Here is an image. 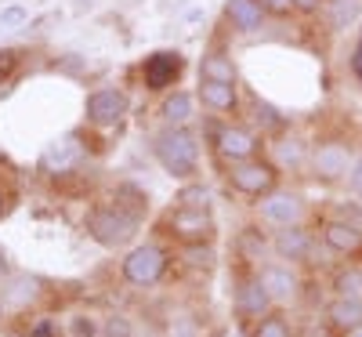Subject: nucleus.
<instances>
[{
	"instance_id": "30",
	"label": "nucleus",
	"mask_w": 362,
	"mask_h": 337,
	"mask_svg": "<svg viewBox=\"0 0 362 337\" xmlns=\"http://www.w3.org/2000/svg\"><path fill=\"white\" fill-rule=\"evenodd\" d=\"M174 203H181V207H196V210H210V189L203 185L199 178L181 181V189L174 193Z\"/></svg>"
},
{
	"instance_id": "7",
	"label": "nucleus",
	"mask_w": 362,
	"mask_h": 337,
	"mask_svg": "<svg viewBox=\"0 0 362 337\" xmlns=\"http://www.w3.org/2000/svg\"><path fill=\"white\" fill-rule=\"evenodd\" d=\"M279 167L272 164L268 156H254V160H243V164H232L225 167V181H228V189L235 196H243V200H264L268 193H276L279 189Z\"/></svg>"
},
{
	"instance_id": "33",
	"label": "nucleus",
	"mask_w": 362,
	"mask_h": 337,
	"mask_svg": "<svg viewBox=\"0 0 362 337\" xmlns=\"http://www.w3.org/2000/svg\"><path fill=\"white\" fill-rule=\"evenodd\" d=\"M69 337H102V323L95 316H87V312H76L69 323H66Z\"/></svg>"
},
{
	"instance_id": "23",
	"label": "nucleus",
	"mask_w": 362,
	"mask_h": 337,
	"mask_svg": "<svg viewBox=\"0 0 362 337\" xmlns=\"http://www.w3.org/2000/svg\"><path fill=\"white\" fill-rule=\"evenodd\" d=\"M199 80H221V84H239V66L235 58L221 47H210L199 58Z\"/></svg>"
},
{
	"instance_id": "24",
	"label": "nucleus",
	"mask_w": 362,
	"mask_h": 337,
	"mask_svg": "<svg viewBox=\"0 0 362 337\" xmlns=\"http://www.w3.org/2000/svg\"><path fill=\"white\" fill-rule=\"evenodd\" d=\"M362 18V0H326L322 4V22L329 33H348Z\"/></svg>"
},
{
	"instance_id": "40",
	"label": "nucleus",
	"mask_w": 362,
	"mask_h": 337,
	"mask_svg": "<svg viewBox=\"0 0 362 337\" xmlns=\"http://www.w3.org/2000/svg\"><path fill=\"white\" fill-rule=\"evenodd\" d=\"M8 207H11V189L4 185V181H0V218L8 214Z\"/></svg>"
},
{
	"instance_id": "18",
	"label": "nucleus",
	"mask_w": 362,
	"mask_h": 337,
	"mask_svg": "<svg viewBox=\"0 0 362 337\" xmlns=\"http://www.w3.org/2000/svg\"><path fill=\"white\" fill-rule=\"evenodd\" d=\"M326 326L334 330V337H351L362 330V301L351 297H329V304L322 309Z\"/></svg>"
},
{
	"instance_id": "44",
	"label": "nucleus",
	"mask_w": 362,
	"mask_h": 337,
	"mask_svg": "<svg viewBox=\"0 0 362 337\" xmlns=\"http://www.w3.org/2000/svg\"><path fill=\"white\" fill-rule=\"evenodd\" d=\"M8 337H25V333H8Z\"/></svg>"
},
{
	"instance_id": "19",
	"label": "nucleus",
	"mask_w": 362,
	"mask_h": 337,
	"mask_svg": "<svg viewBox=\"0 0 362 337\" xmlns=\"http://www.w3.org/2000/svg\"><path fill=\"white\" fill-rule=\"evenodd\" d=\"M232 254L239 265L247 268H257L264 261V254H272V236L261 232V225H247L235 232V243H232Z\"/></svg>"
},
{
	"instance_id": "16",
	"label": "nucleus",
	"mask_w": 362,
	"mask_h": 337,
	"mask_svg": "<svg viewBox=\"0 0 362 337\" xmlns=\"http://www.w3.org/2000/svg\"><path fill=\"white\" fill-rule=\"evenodd\" d=\"M308 156H312V142L293 135V131H283L276 138H268V160L279 167V174L308 171Z\"/></svg>"
},
{
	"instance_id": "38",
	"label": "nucleus",
	"mask_w": 362,
	"mask_h": 337,
	"mask_svg": "<svg viewBox=\"0 0 362 337\" xmlns=\"http://www.w3.org/2000/svg\"><path fill=\"white\" fill-rule=\"evenodd\" d=\"M322 4L326 0H293V15H305V18L322 15Z\"/></svg>"
},
{
	"instance_id": "29",
	"label": "nucleus",
	"mask_w": 362,
	"mask_h": 337,
	"mask_svg": "<svg viewBox=\"0 0 362 337\" xmlns=\"http://www.w3.org/2000/svg\"><path fill=\"white\" fill-rule=\"evenodd\" d=\"M76 160H80V149L69 138V142H58V145H51L44 152V156H40V171H47V174H69Z\"/></svg>"
},
{
	"instance_id": "46",
	"label": "nucleus",
	"mask_w": 362,
	"mask_h": 337,
	"mask_svg": "<svg viewBox=\"0 0 362 337\" xmlns=\"http://www.w3.org/2000/svg\"><path fill=\"white\" fill-rule=\"evenodd\" d=\"M0 309H4V304H0Z\"/></svg>"
},
{
	"instance_id": "32",
	"label": "nucleus",
	"mask_w": 362,
	"mask_h": 337,
	"mask_svg": "<svg viewBox=\"0 0 362 337\" xmlns=\"http://www.w3.org/2000/svg\"><path fill=\"white\" fill-rule=\"evenodd\" d=\"M29 22V8L25 4H4L0 8V33H15V29H22Z\"/></svg>"
},
{
	"instance_id": "13",
	"label": "nucleus",
	"mask_w": 362,
	"mask_h": 337,
	"mask_svg": "<svg viewBox=\"0 0 362 337\" xmlns=\"http://www.w3.org/2000/svg\"><path fill=\"white\" fill-rule=\"evenodd\" d=\"M257 275H261V283L264 290L272 294V301H276V309L279 304H293L300 301V290H305V275H300L297 265L290 261H261L257 265Z\"/></svg>"
},
{
	"instance_id": "14",
	"label": "nucleus",
	"mask_w": 362,
	"mask_h": 337,
	"mask_svg": "<svg viewBox=\"0 0 362 337\" xmlns=\"http://www.w3.org/2000/svg\"><path fill=\"white\" fill-rule=\"evenodd\" d=\"M181 73H185V55L181 51H153L141 62V84L145 91H153V95H167V91L181 80Z\"/></svg>"
},
{
	"instance_id": "6",
	"label": "nucleus",
	"mask_w": 362,
	"mask_h": 337,
	"mask_svg": "<svg viewBox=\"0 0 362 337\" xmlns=\"http://www.w3.org/2000/svg\"><path fill=\"white\" fill-rule=\"evenodd\" d=\"M160 232L174 243V247H185V243H214L218 225H214V214L210 210L170 203L160 218Z\"/></svg>"
},
{
	"instance_id": "12",
	"label": "nucleus",
	"mask_w": 362,
	"mask_h": 337,
	"mask_svg": "<svg viewBox=\"0 0 362 337\" xmlns=\"http://www.w3.org/2000/svg\"><path fill=\"white\" fill-rule=\"evenodd\" d=\"M315 232H319V243L334 258H348V261H358L362 258V225L326 214V218H319Z\"/></svg>"
},
{
	"instance_id": "34",
	"label": "nucleus",
	"mask_w": 362,
	"mask_h": 337,
	"mask_svg": "<svg viewBox=\"0 0 362 337\" xmlns=\"http://www.w3.org/2000/svg\"><path fill=\"white\" fill-rule=\"evenodd\" d=\"M22 333H25V337H58V333H62V326H58L54 316H33V319L25 323Z\"/></svg>"
},
{
	"instance_id": "15",
	"label": "nucleus",
	"mask_w": 362,
	"mask_h": 337,
	"mask_svg": "<svg viewBox=\"0 0 362 337\" xmlns=\"http://www.w3.org/2000/svg\"><path fill=\"white\" fill-rule=\"evenodd\" d=\"M47 297V280L33 272H11L4 283H0V304L11 312H29Z\"/></svg>"
},
{
	"instance_id": "2",
	"label": "nucleus",
	"mask_w": 362,
	"mask_h": 337,
	"mask_svg": "<svg viewBox=\"0 0 362 337\" xmlns=\"http://www.w3.org/2000/svg\"><path fill=\"white\" fill-rule=\"evenodd\" d=\"M83 229L87 236L98 243L105 251H124L127 243H134L138 229H141V218H134L131 210H124L119 203L105 200V203H90L87 214H83Z\"/></svg>"
},
{
	"instance_id": "43",
	"label": "nucleus",
	"mask_w": 362,
	"mask_h": 337,
	"mask_svg": "<svg viewBox=\"0 0 362 337\" xmlns=\"http://www.w3.org/2000/svg\"><path fill=\"white\" fill-rule=\"evenodd\" d=\"M199 337H225V326H218V330H203Z\"/></svg>"
},
{
	"instance_id": "11",
	"label": "nucleus",
	"mask_w": 362,
	"mask_h": 337,
	"mask_svg": "<svg viewBox=\"0 0 362 337\" xmlns=\"http://www.w3.org/2000/svg\"><path fill=\"white\" fill-rule=\"evenodd\" d=\"M131 113V98L124 87H95L83 102V120L90 127H116Z\"/></svg>"
},
{
	"instance_id": "37",
	"label": "nucleus",
	"mask_w": 362,
	"mask_h": 337,
	"mask_svg": "<svg viewBox=\"0 0 362 337\" xmlns=\"http://www.w3.org/2000/svg\"><path fill=\"white\" fill-rule=\"evenodd\" d=\"M261 8H264L272 18H290V15H293V0H261Z\"/></svg>"
},
{
	"instance_id": "42",
	"label": "nucleus",
	"mask_w": 362,
	"mask_h": 337,
	"mask_svg": "<svg viewBox=\"0 0 362 337\" xmlns=\"http://www.w3.org/2000/svg\"><path fill=\"white\" fill-rule=\"evenodd\" d=\"M95 4H98V0H76V4H73V11H76V15H83V11H90Z\"/></svg>"
},
{
	"instance_id": "26",
	"label": "nucleus",
	"mask_w": 362,
	"mask_h": 337,
	"mask_svg": "<svg viewBox=\"0 0 362 337\" xmlns=\"http://www.w3.org/2000/svg\"><path fill=\"white\" fill-rule=\"evenodd\" d=\"M174 261H181L189 272H210L218 265V251L214 243H185V247H174Z\"/></svg>"
},
{
	"instance_id": "35",
	"label": "nucleus",
	"mask_w": 362,
	"mask_h": 337,
	"mask_svg": "<svg viewBox=\"0 0 362 337\" xmlns=\"http://www.w3.org/2000/svg\"><path fill=\"white\" fill-rule=\"evenodd\" d=\"M348 73H351V80L362 87V29H358V37H355L351 51H348Z\"/></svg>"
},
{
	"instance_id": "21",
	"label": "nucleus",
	"mask_w": 362,
	"mask_h": 337,
	"mask_svg": "<svg viewBox=\"0 0 362 337\" xmlns=\"http://www.w3.org/2000/svg\"><path fill=\"white\" fill-rule=\"evenodd\" d=\"M247 109H250V120H254V131L261 138H276V135L290 131V116L283 109H276L272 102H264L261 95H247Z\"/></svg>"
},
{
	"instance_id": "22",
	"label": "nucleus",
	"mask_w": 362,
	"mask_h": 337,
	"mask_svg": "<svg viewBox=\"0 0 362 337\" xmlns=\"http://www.w3.org/2000/svg\"><path fill=\"white\" fill-rule=\"evenodd\" d=\"M196 95L192 91H181V87H170L167 95H163V102H160V120L167 127H185L189 120L196 116Z\"/></svg>"
},
{
	"instance_id": "39",
	"label": "nucleus",
	"mask_w": 362,
	"mask_h": 337,
	"mask_svg": "<svg viewBox=\"0 0 362 337\" xmlns=\"http://www.w3.org/2000/svg\"><path fill=\"white\" fill-rule=\"evenodd\" d=\"M348 193H351L355 200H362V156L355 160V167H351V174H348Z\"/></svg>"
},
{
	"instance_id": "25",
	"label": "nucleus",
	"mask_w": 362,
	"mask_h": 337,
	"mask_svg": "<svg viewBox=\"0 0 362 337\" xmlns=\"http://www.w3.org/2000/svg\"><path fill=\"white\" fill-rule=\"evenodd\" d=\"M329 294L362 301V261H348V265L334 268V275H329Z\"/></svg>"
},
{
	"instance_id": "8",
	"label": "nucleus",
	"mask_w": 362,
	"mask_h": 337,
	"mask_svg": "<svg viewBox=\"0 0 362 337\" xmlns=\"http://www.w3.org/2000/svg\"><path fill=\"white\" fill-rule=\"evenodd\" d=\"M319 254H329V251L319 243V232H315L308 222L283 225V229L272 232V258L290 261V265H297V268H312Z\"/></svg>"
},
{
	"instance_id": "3",
	"label": "nucleus",
	"mask_w": 362,
	"mask_h": 337,
	"mask_svg": "<svg viewBox=\"0 0 362 337\" xmlns=\"http://www.w3.org/2000/svg\"><path fill=\"white\" fill-rule=\"evenodd\" d=\"M170 265H174V251L163 247V243L145 239L124 254V261H119V280L134 290H153L170 275Z\"/></svg>"
},
{
	"instance_id": "1",
	"label": "nucleus",
	"mask_w": 362,
	"mask_h": 337,
	"mask_svg": "<svg viewBox=\"0 0 362 337\" xmlns=\"http://www.w3.org/2000/svg\"><path fill=\"white\" fill-rule=\"evenodd\" d=\"M153 160L160 164V171L174 181H192L199 174V135L185 124V127H160L153 135Z\"/></svg>"
},
{
	"instance_id": "5",
	"label": "nucleus",
	"mask_w": 362,
	"mask_h": 337,
	"mask_svg": "<svg viewBox=\"0 0 362 337\" xmlns=\"http://www.w3.org/2000/svg\"><path fill=\"white\" fill-rule=\"evenodd\" d=\"M355 160H358L355 145L348 138H322V142H312L308 174L319 185H341V181H348Z\"/></svg>"
},
{
	"instance_id": "27",
	"label": "nucleus",
	"mask_w": 362,
	"mask_h": 337,
	"mask_svg": "<svg viewBox=\"0 0 362 337\" xmlns=\"http://www.w3.org/2000/svg\"><path fill=\"white\" fill-rule=\"evenodd\" d=\"M247 337H297V326L290 323L286 312L272 309L268 316H261V319H254L247 326Z\"/></svg>"
},
{
	"instance_id": "45",
	"label": "nucleus",
	"mask_w": 362,
	"mask_h": 337,
	"mask_svg": "<svg viewBox=\"0 0 362 337\" xmlns=\"http://www.w3.org/2000/svg\"><path fill=\"white\" fill-rule=\"evenodd\" d=\"M351 337H362V330H358V333H351Z\"/></svg>"
},
{
	"instance_id": "17",
	"label": "nucleus",
	"mask_w": 362,
	"mask_h": 337,
	"mask_svg": "<svg viewBox=\"0 0 362 337\" xmlns=\"http://www.w3.org/2000/svg\"><path fill=\"white\" fill-rule=\"evenodd\" d=\"M196 98L203 102L206 113H214V116H239V113H243V95H239V84L199 80Z\"/></svg>"
},
{
	"instance_id": "36",
	"label": "nucleus",
	"mask_w": 362,
	"mask_h": 337,
	"mask_svg": "<svg viewBox=\"0 0 362 337\" xmlns=\"http://www.w3.org/2000/svg\"><path fill=\"white\" fill-rule=\"evenodd\" d=\"M18 66H22V55L15 47H0V80H8Z\"/></svg>"
},
{
	"instance_id": "10",
	"label": "nucleus",
	"mask_w": 362,
	"mask_h": 337,
	"mask_svg": "<svg viewBox=\"0 0 362 337\" xmlns=\"http://www.w3.org/2000/svg\"><path fill=\"white\" fill-rule=\"evenodd\" d=\"M257 207V218L272 229H283V225H300V222H308L312 218V207L305 200V193H297V189H276V193H268L264 200L254 203Z\"/></svg>"
},
{
	"instance_id": "47",
	"label": "nucleus",
	"mask_w": 362,
	"mask_h": 337,
	"mask_svg": "<svg viewBox=\"0 0 362 337\" xmlns=\"http://www.w3.org/2000/svg\"><path fill=\"white\" fill-rule=\"evenodd\" d=\"M0 84H4V80H0Z\"/></svg>"
},
{
	"instance_id": "20",
	"label": "nucleus",
	"mask_w": 362,
	"mask_h": 337,
	"mask_svg": "<svg viewBox=\"0 0 362 337\" xmlns=\"http://www.w3.org/2000/svg\"><path fill=\"white\" fill-rule=\"evenodd\" d=\"M268 11L261 8V0H225V22L243 37H254L261 33Z\"/></svg>"
},
{
	"instance_id": "9",
	"label": "nucleus",
	"mask_w": 362,
	"mask_h": 337,
	"mask_svg": "<svg viewBox=\"0 0 362 337\" xmlns=\"http://www.w3.org/2000/svg\"><path fill=\"white\" fill-rule=\"evenodd\" d=\"M272 309H276V301H272V294L264 290L257 268H247L243 265V268H239V275H235V283H232V312H235V319L243 323V326H250L254 319L268 316Z\"/></svg>"
},
{
	"instance_id": "31",
	"label": "nucleus",
	"mask_w": 362,
	"mask_h": 337,
	"mask_svg": "<svg viewBox=\"0 0 362 337\" xmlns=\"http://www.w3.org/2000/svg\"><path fill=\"white\" fill-rule=\"evenodd\" d=\"M102 337H138V326L127 312H109L102 319Z\"/></svg>"
},
{
	"instance_id": "28",
	"label": "nucleus",
	"mask_w": 362,
	"mask_h": 337,
	"mask_svg": "<svg viewBox=\"0 0 362 337\" xmlns=\"http://www.w3.org/2000/svg\"><path fill=\"white\" fill-rule=\"evenodd\" d=\"M112 203H119L124 210H131L134 218L145 222V214H148V193L141 185H134V181H116V189L109 193Z\"/></svg>"
},
{
	"instance_id": "41",
	"label": "nucleus",
	"mask_w": 362,
	"mask_h": 337,
	"mask_svg": "<svg viewBox=\"0 0 362 337\" xmlns=\"http://www.w3.org/2000/svg\"><path fill=\"white\" fill-rule=\"evenodd\" d=\"M8 275H11V265H8V251H4V247H0V283H4V280H8Z\"/></svg>"
},
{
	"instance_id": "4",
	"label": "nucleus",
	"mask_w": 362,
	"mask_h": 337,
	"mask_svg": "<svg viewBox=\"0 0 362 337\" xmlns=\"http://www.w3.org/2000/svg\"><path fill=\"white\" fill-rule=\"evenodd\" d=\"M206 138H210V149H214V160L221 167H232V164H243V160H254L261 156V135L239 120H221V124H210L206 127Z\"/></svg>"
}]
</instances>
